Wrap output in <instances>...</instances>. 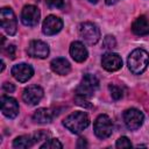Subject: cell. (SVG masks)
<instances>
[{"mask_svg":"<svg viewBox=\"0 0 149 149\" xmlns=\"http://www.w3.org/2000/svg\"><path fill=\"white\" fill-rule=\"evenodd\" d=\"M128 69L134 74H141L149 65V54L144 49H135L130 52L127 59Z\"/></svg>","mask_w":149,"mask_h":149,"instance_id":"obj_1","label":"cell"},{"mask_svg":"<svg viewBox=\"0 0 149 149\" xmlns=\"http://www.w3.org/2000/svg\"><path fill=\"white\" fill-rule=\"evenodd\" d=\"M90 125V118L85 112L77 111L68 115L63 120V126L73 134L81 133Z\"/></svg>","mask_w":149,"mask_h":149,"instance_id":"obj_2","label":"cell"},{"mask_svg":"<svg viewBox=\"0 0 149 149\" xmlns=\"http://www.w3.org/2000/svg\"><path fill=\"white\" fill-rule=\"evenodd\" d=\"M98 87H99V79L92 73H86L78 84L76 88V94L88 99L95 93Z\"/></svg>","mask_w":149,"mask_h":149,"instance_id":"obj_3","label":"cell"},{"mask_svg":"<svg viewBox=\"0 0 149 149\" xmlns=\"http://www.w3.org/2000/svg\"><path fill=\"white\" fill-rule=\"evenodd\" d=\"M93 130L98 139H107L112 135L113 132V122L112 119L106 114H100L97 116L93 123Z\"/></svg>","mask_w":149,"mask_h":149,"instance_id":"obj_4","label":"cell"},{"mask_svg":"<svg viewBox=\"0 0 149 149\" xmlns=\"http://www.w3.org/2000/svg\"><path fill=\"white\" fill-rule=\"evenodd\" d=\"M0 24L1 28L8 35H15L17 30V20L12 8L2 7L0 10Z\"/></svg>","mask_w":149,"mask_h":149,"instance_id":"obj_5","label":"cell"},{"mask_svg":"<svg viewBox=\"0 0 149 149\" xmlns=\"http://www.w3.org/2000/svg\"><path fill=\"white\" fill-rule=\"evenodd\" d=\"M79 35L87 44H97L100 40V29L93 22H83L79 24Z\"/></svg>","mask_w":149,"mask_h":149,"instance_id":"obj_6","label":"cell"},{"mask_svg":"<svg viewBox=\"0 0 149 149\" xmlns=\"http://www.w3.org/2000/svg\"><path fill=\"white\" fill-rule=\"evenodd\" d=\"M144 121L143 113L137 108H128L123 112V122L130 130L139 129Z\"/></svg>","mask_w":149,"mask_h":149,"instance_id":"obj_7","label":"cell"},{"mask_svg":"<svg viewBox=\"0 0 149 149\" xmlns=\"http://www.w3.org/2000/svg\"><path fill=\"white\" fill-rule=\"evenodd\" d=\"M40 9L34 5H26L21 10V22L27 27H35L40 21Z\"/></svg>","mask_w":149,"mask_h":149,"instance_id":"obj_8","label":"cell"},{"mask_svg":"<svg viewBox=\"0 0 149 149\" xmlns=\"http://www.w3.org/2000/svg\"><path fill=\"white\" fill-rule=\"evenodd\" d=\"M44 95V91L38 85H30L26 87L22 92V100L28 106H35L37 105Z\"/></svg>","mask_w":149,"mask_h":149,"instance_id":"obj_9","label":"cell"},{"mask_svg":"<svg viewBox=\"0 0 149 149\" xmlns=\"http://www.w3.org/2000/svg\"><path fill=\"white\" fill-rule=\"evenodd\" d=\"M12 76L20 83H26L28 81L33 74H34V69L30 64L27 63H19L13 65L12 70H10Z\"/></svg>","mask_w":149,"mask_h":149,"instance_id":"obj_10","label":"cell"},{"mask_svg":"<svg viewBox=\"0 0 149 149\" xmlns=\"http://www.w3.org/2000/svg\"><path fill=\"white\" fill-rule=\"evenodd\" d=\"M0 105H1V112L2 114L8 118V119H14L19 114V102L16 99L7 95H2L0 99Z\"/></svg>","mask_w":149,"mask_h":149,"instance_id":"obj_11","label":"cell"},{"mask_svg":"<svg viewBox=\"0 0 149 149\" xmlns=\"http://www.w3.org/2000/svg\"><path fill=\"white\" fill-rule=\"evenodd\" d=\"M63 28V21L56 15H48L42 23V31L44 35L51 36L58 34Z\"/></svg>","mask_w":149,"mask_h":149,"instance_id":"obj_12","label":"cell"},{"mask_svg":"<svg viewBox=\"0 0 149 149\" xmlns=\"http://www.w3.org/2000/svg\"><path fill=\"white\" fill-rule=\"evenodd\" d=\"M27 52L30 57H34V58H47L50 50H49V45L43 42V41H40V40H33L30 41L28 48H27Z\"/></svg>","mask_w":149,"mask_h":149,"instance_id":"obj_13","label":"cell"},{"mask_svg":"<svg viewBox=\"0 0 149 149\" xmlns=\"http://www.w3.org/2000/svg\"><path fill=\"white\" fill-rule=\"evenodd\" d=\"M101 65L106 71L109 72H114L118 71L119 69H121L122 66V58L120 55L115 54V52H106L102 55L101 57Z\"/></svg>","mask_w":149,"mask_h":149,"instance_id":"obj_14","label":"cell"},{"mask_svg":"<svg viewBox=\"0 0 149 149\" xmlns=\"http://www.w3.org/2000/svg\"><path fill=\"white\" fill-rule=\"evenodd\" d=\"M69 51H70L71 57H72L76 62H78V63H81V62L86 61V58H87V56H88V52H87L86 47H85L81 42H79V41L72 42V43L70 44Z\"/></svg>","mask_w":149,"mask_h":149,"instance_id":"obj_15","label":"cell"},{"mask_svg":"<svg viewBox=\"0 0 149 149\" xmlns=\"http://www.w3.org/2000/svg\"><path fill=\"white\" fill-rule=\"evenodd\" d=\"M50 68L55 73H57L59 76H65L71 71V65H70L69 61L64 57L54 58L50 63Z\"/></svg>","mask_w":149,"mask_h":149,"instance_id":"obj_16","label":"cell"},{"mask_svg":"<svg viewBox=\"0 0 149 149\" xmlns=\"http://www.w3.org/2000/svg\"><path fill=\"white\" fill-rule=\"evenodd\" d=\"M132 31L137 36H144L149 34V20L144 15H140L132 24Z\"/></svg>","mask_w":149,"mask_h":149,"instance_id":"obj_17","label":"cell"},{"mask_svg":"<svg viewBox=\"0 0 149 149\" xmlns=\"http://www.w3.org/2000/svg\"><path fill=\"white\" fill-rule=\"evenodd\" d=\"M54 119V113L50 108H37L33 114V120L36 123H49Z\"/></svg>","mask_w":149,"mask_h":149,"instance_id":"obj_18","label":"cell"},{"mask_svg":"<svg viewBox=\"0 0 149 149\" xmlns=\"http://www.w3.org/2000/svg\"><path fill=\"white\" fill-rule=\"evenodd\" d=\"M34 143H35V141L31 136L21 135V136H17L13 141V147L16 148V149H27V148H30Z\"/></svg>","mask_w":149,"mask_h":149,"instance_id":"obj_19","label":"cell"},{"mask_svg":"<svg viewBox=\"0 0 149 149\" xmlns=\"http://www.w3.org/2000/svg\"><path fill=\"white\" fill-rule=\"evenodd\" d=\"M41 149H62L63 144L58 139H48L43 144L40 146Z\"/></svg>","mask_w":149,"mask_h":149,"instance_id":"obj_20","label":"cell"},{"mask_svg":"<svg viewBox=\"0 0 149 149\" xmlns=\"http://www.w3.org/2000/svg\"><path fill=\"white\" fill-rule=\"evenodd\" d=\"M108 90H109V92H111V97H112L114 100H119V99H121L122 95H123V92H122L121 87H119L118 85L111 84V85L108 86Z\"/></svg>","mask_w":149,"mask_h":149,"instance_id":"obj_21","label":"cell"},{"mask_svg":"<svg viewBox=\"0 0 149 149\" xmlns=\"http://www.w3.org/2000/svg\"><path fill=\"white\" fill-rule=\"evenodd\" d=\"M116 47V41L114 38V36L112 35H107L104 37V41H102V48L104 49H108V50H112Z\"/></svg>","mask_w":149,"mask_h":149,"instance_id":"obj_22","label":"cell"},{"mask_svg":"<svg viewBox=\"0 0 149 149\" xmlns=\"http://www.w3.org/2000/svg\"><path fill=\"white\" fill-rule=\"evenodd\" d=\"M115 147L116 148H130L132 147V142L128 137L126 136H121L116 140V143H115Z\"/></svg>","mask_w":149,"mask_h":149,"instance_id":"obj_23","label":"cell"},{"mask_svg":"<svg viewBox=\"0 0 149 149\" xmlns=\"http://www.w3.org/2000/svg\"><path fill=\"white\" fill-rule=\"evenodd\" d=\"M35 143L40 142V141H47L49 139V133L44 132V130H38L37 133H35V135L33 136Z\"/></svg>","mask_w":149,"mask_h":149,"instance_id":"obj_24","label":"cell"},{"mask_svg":"<svg viewBox=\"0 0 149 149\" xmlns=\"http://www.w3.org/2000/svg\"><path fill=\"white\" fill-rule=\"evenodd\" d=\"M47 5L50 7V8H63L64 7V0H45Z\"/></svg>","mask_w":149,"mask_h":149,"instance_id":"obj_25","label":"cell"},{"mask_svg":"<svg viewBox=\"0 0 149 149\" xmlns=\"http://www.w3.org/2000/svg\"><path fill=\"white\" fill-rule=\"evenodd\" d=\"M74 101H76V104L79 105V106H83V107H91L90 101H88L87 98H85V97H81V95H77V94H76Z\"/></svg>","mask_w":149,"mask_h":149,"instance_id":"obj_26","label":"cell"},{"mask_svg":"<svg viewBox=\"0 0 149 149\" xmlns=\"http://www.w3.org/2000/svg\"><path fill=\"white\" fill-rule=\"evenodd\" d=\"M2 90H3L5 92H7V93H12V92L15 91V86H14L12 83L6 81V83H3V85H2Z\"/></svg>","mask_w":149,"mask_h":149,"instance_id":"obj_27","label":"cell"},{"mask_svg":"<svg viewBox=\"0 0 149 149\" xmlns=\"http://www.w3.org/2000/svg\"><path fill=\"white\" fill-rule=\"evenodd\" d=\"M6 52L10 56V58H12V59H13V58H15V47H14L13 44H9V45H8V48H7Z\"/></svg>","mask_w":149,"mask_h":149,"instance_id":"obj_28","label":"cell"},{"mask_svg":"<svg viewBox=\"0 0 149 149\" xmlns=\"http://www.w3.org/2000/svg\"><path fill=\"white\" fill-rule=\"evenodd\" d=\"M77 147H78V148H86V147H87L86 140L83 139V137H80V139L78 140V142H77Z\"/></svg>","mask_w":149,"mask_h":149,"instance_id":"obj_29","label":"cell"},{"mask_svg":"<svg viewBox=\"0 0 149 149\" xmlns=\"http://www.w3.org/2000/svg\"><path fill=\"white\" fill-rule=\"evenodd\" d=\"M119 1H120V0H105L106 5H108V6H111V5H114V3L119 2Z\"/></svg>","mask_w":149,"mask_h":149,"instance_id":"obj_30","label":"cell"},{"mask_svg":"<svg viewBox=\"0 0 149 149\" xmlns=\"http://www.w3.org/2000/svg\"><path fill=\"white\" fill-rule=\"evenodd\" d=\"M3 69H5V63H3V61L1 59V72L3 71Z\"/></svg>","mask_w":149,"mask_h":149,"instance_id":"obj_31","label":"cell"},{"mask_svg":"<svg viewBox=\"0 0 149 149\" xmlns=\"http://www.w3.org/2000/svg\"><path fill=\"white\" fill-rule=\"evenodd\" d=\"M87 1H90L91 3H97L98 2V0H87Z\"/></svg>","mask_w":149,"mask_h":149,"instance_id":"obj_32","label":"cell"}]
</instances>
